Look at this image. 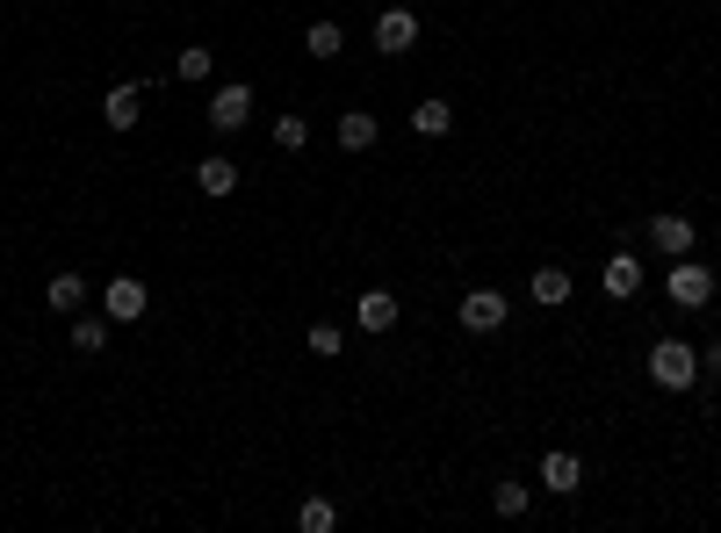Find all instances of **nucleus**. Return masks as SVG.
<instances>
[{
    "label": "nucleus",
    "instance_id": "obj_15",
    "mask_svg": "<svg viewBox=\"0 0 721 533\" xmlns=\"http://www.w3.org/2000/svg\"><path fill=\"white\" fill-rule=\"evenodd\" d=\"M195 188H203V195H231V188H239V166H231V159H203V166H195Z\"/></svg>",
    "mask_w": 721,
    "mask_h": 533
},
{
    "label": "nucleus",
    "instance_id": "obj_11",
    "mask_svg": "<svg viewBox=\"0 0 721 533\" xmlns=\"http://www.w3.org/2000/svg\"><path fill=\"white\" fill-rule=\"evenodd\" d=\"M304 51L318 58V66H332V58L346 51V30H340V22H310V30H304Z\"/></svg>",
    "mask_w": 721,
    "mask_h": 533
},
{
    "label": "nucleus",
    "instance_id": "obj_14",
    "mask_svg": "<svg viewBox=\"0 0 721 533\" xmlns=\"http://www.w3.org/2000/svg\"><path fill=\"white\" fill-rule=\"evenodd\" d=\"M412 130L419 138H447V130H455V108L447 102H412Z\"/></svg>",
    "mask_w": 721,
    "mask_h": 533
},
{
    "label": "nucleus",
    "instance_id": "obj_4",
    "mask_svg": "<svg viewBox=\"0 0 721 533\" xmlns=\"http://www.w3.org/2000/svg\"><path fill=\"white\" fill-rule=\"evenodd\" d=\"M455 317H462L469 332H499L505 317H513V303H505L499 289H469V296H462V310H455Z\"/></svg>",
    "mask_w": 721,
    "mask_h": 533
},
{
    "label": "nucleus",
    "instance_id": "obj_6",
    "mask_svg": "<svg viewBox=\"0 0 721 533\" xmlns=\"http://www.w3.org/2000/svg\"><path fill=\"white\" fill-rule=\"evenodd\" d=\"M412 44H419V15H412V8H382V15H376V51H412Z\"/></svg>",
    "mask_w": 721,
    "mask_h": 533
},
{
    "label": "nucleus",
    "instance_id": "obj_3",
    "mask_svg": "<svg viewBox=\"0 0 721 533\" xmlns=\"http://www.w3.org/2000/svg\"><path fill=\"white\" fill-rule=\"evenodd\" d=\"M664 289H671V303H678V310H700L707 296H714V275H707L700 259H671V281H664Z\"/></svg>",
    "mask_w": 721,
    "mask_h": 533
},
{
    "label": "nucleus",
    "instance_id": "obj_12",
    "mask_svg": "<svg viewBox=\"0 0 721 533\" xmlns=\"http://www.w3.org/2000/svg\"><path fill=\"white\" fill-rule=\"evenodd\" d=\"M354 317H360V332H390V325H397V296H390V289H368Z\"/></svg>",
    "mask_w": 721,
    "mask_h": 533
},
{
    "label": "nucleus",
    "instance_id": "obj_16",
    "mask_svg": "<svg viewBox=\"0 0 721 533\" xmlns=\"http://www.w3.org/2000/svg\"><path fill=\"white\" fill-rule=\"evenodd\" d=\"M534 303H549V310L570 303V275H563V267H534Z\"/></svg>",
    "mask_w": 721,
    "mask_h": 533
},
{
    "label": "nucleus",
    "instance_id": "obj_21",
    "mask_svg": "<svg viewBox=\"0 0 721 533\" xmlns=\"http://www.w3.org/2000/svg\"><path fill=\"white\" fill-rule=\"evenodd\" d=\"M72 346H80V354H102L108 325H102V317H72Z\"/></svg>",
    "mask_w": 721,
    "mask_h": 533
},
{
    "label": "nucleus",
    "instance_id": "obj_8",
    "mask_svg": "<svg viewBox=\"0 0 721 533\" xmlns=\"http://www.w3.org/2000/svg\"><path fill=\"white\" fill-rule=\"evenodd\" d=\"M599 281H606V296H614V303H628V296H642V259H636V253H614Z\"/></svg>",
    "mask_w": 721,
    "mask_h": 533
},
{
    "label": "nucleus",
    "instance_id": "obj_2",
    "mask_svg": "<svg viewBox=\"0 0 721 533\" xmlns=\"http://www.w3.org/2000/svg\"><path fill=\"white\" fill-rule=\"evenodd\" d=\"M245 116H253V86L224 80L217 94H209V130H245Z\"/></svg>",
    "mask_w": 721,
    "mask_h": 533
},
{
    "label": "nucleus",
    "instance_id": "obj_5",
    "mask_svg": "<svg viewBox=\"0 0 721 533\" xmlns=\"http://www.w3.org/2000/svg\"><path fill=\"white\" fill-rule=\"evenodd\" d=\"M145 303H152V296H145V281H138V275H116V281H108V296H102V310L116 317V325H138Z\"/></svg>",
    "mask_w": 721,
    "mask_h": 533
},
{
    "label": "nucleus",
    "instance_id": "obj_23",
    "mask_svg": "<svg viewBox=\"0 0 721 533\" xmlns=\"http://www.w3.org/2000/svg\"><path fill=\"white\" fill-rule=\"evenodd\" d=\"M304 138H310L304 116H282V123H275V144H282V152H304Z\"/></svg>",
    "mask_w": 721,
    "mask_h": 533
},
{
    "label": "nucleus",
    "instance_id": "obj_19",
    "mask_svg": "<svg viewBox=\"0 0 721 533\" xmlns=\"http://www.w3.org/2000/svg\"><path fill=\"white\" fill-rule=\"evenodd\" d=\"M491 505H499V519H519V512L534 505V490H527V483H513V476H505L499 490H491Z\"/></svg>",
    "mask_w": 721,
    "mask_h": 533
},
{
    "label": "nucleus",
    "instance_id": "obj_18",
    "mask_svg": "<svg viewBox=\"0 0 721 533\" xmlns=\"http://www.w3.org/2000/svg\"><path fill=\"white\" fill-rule=\"evenodd\" d=\"M44 296H52V310H66V317H72V310L87 303V281L80 275H52V289H44Z\"/></svg>",
    "mask_w": 721,
    "mask_h": 533
},
{
    "label": "nucleus",
    "instance_id": "obj_13",
    "mask_svg": "<svg viewBox=\"0 0 721 533\" xmlns=\"http://www.w3.org/2000/svg\"><path fill=\"white\" fill-rule=\"evenodd\" d=\"M376 138H382V130H376L368 108H346V116H340V144H346V152H368Z\"/></svg>",
    "mask_w": 721,
    "mask_h": 533
},
{
    "label": "nucleus",
    "instance_id": "obj_7",
    "mask_svg": "<svg viewBox=\"0 0 721 533\" xmlns=\"http://www.w3.org/2000/svg\"><path fill=\"white\" fill-rule=\"evenodd\" d=\"M138 116H145V94H138L130 80L102 94V123H108V130H138Z\"/></svg>",
    "mask_w": 721,
    "mask_h": 533
},
{
    "label": "nucleus",
    "instance_id": "obj_17",
    "mask_svg": "<svg viewBox=\"0 0 721 533\" xmlns=\"http://www.w3.org/2000/svg\"><path fill=\"white\" fill-rule=\"evenodd\" d=\"M296 526H304V533H332V526H340V505H332V498H304V505H296Z\"/></svg>",
    "mask_w": 721,
    "mask_h": 533
},
{
    "label": "nucleus",
    "instance_id": "obj_1",
    "mask_svg": "<svg viewBox=\"0 0 721 533\" xmlns=\"http://www.w3.org/2000/svg\"><path fill=\"white\" fill-rule=\"evenodd\" d=\"M650 382L656 390H693V382H700V354H693L686 339H656L650 346Z\"/></svg>",
    "mask_w": 721,
    "mask_h": 533
},
{
    "label": "nucleus",
    "instance_id": "obj_24",
    "mask_svg": "<svg viewBox=\"0 0 721 533\" xmlns=\"http://www.w3.org/2000/svg\"><path fill=\"white\" fill-rule=\"evenodd\" d=\"M700 375H707V382H721V339H714V346L700 354Z\"/></svg>",
    "mask_w": 721,
    "mask_h": 533
},
{
    "label": "nucleus",
    "instance_id": "obj_20",
    "mask_svg": "<svg viewBox=\"0 0 721 533\" xmlns=\"http://www.w3.org/2000/svg\"><path fill=\"white\" fill-rule=\"evenodd\" d=\"M209 66H217V58H209L203 44H188V51L173 58V80H209Z\"/></svg>",
    "mask_w": 721,
    "mask_h": 533
},
{
    "label": "nucleus",
    "instance_id": "obj_22",
    "mask_svg": "<svg viewBox=\"0 0 721 533\" xmlns=\"http://www.w3.org/2000/svg\"><path fill=\"white\" fill-rule=\"evenodd\" d=\"M304 339H310V354H318V361H332V354L346 346V332H340V325H310Z\"/></svg>",
    "mask_w": 721,
    "mask_h": 533
},
{
    "label": "nucleus",
    "instance_id": "obj_9",
    "mask_svg": "<svg viewBox=\"0 0 721 533\" xmlns=\"http://www.w3.org/2000/svg\"><path fill=\"white\" fill-rule=\"evenodd\" d=\"M650 245L671 259H686L693 253V217H650Z\"/></svg>",
    "mask_w": 721,
    "mask_h": 533
},
{
    "label": "nucleus",
    "instance_id": "obj_10",
    "mask_svg": "<svg viewBox=\"0 0 721 533\" xmlns=\"http://www.w3.org/2000/svg\"><path fill=\"white\" fill-rule=\"evenodd\" d=\"M577 483H584V462H577V454H549V462H541V490H556V498H570Z\"/></svg>",
    "mask_w": 721,
    "mask_h": 533
}]
</instances>
